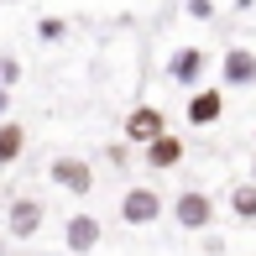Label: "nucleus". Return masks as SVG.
Wrapping results in <instances>:
<instances>
[{
    "label": "nucleus",
    "instance_id": "obj_1",
    "mask_svg": "<svg viewBox=\"0 0 256 256\" xmlns=\"http://www.w3.org/2000/svg\"><path fill=\"white\" fill-rule=\"evenodd\" d=\"M157 214H162V199H157L152 188H131L120 199V220H126V225H152Z\"/></svg>",
    "mask_w": 256,
    "mask_h": 256
},
{
    "label": "nucleus",
    "instance_id": "obj_2",
    "mask_svg": "<svg viewBox=\"0 0 256 256\" xmlns=\"http://www.w3.org/2000/svg\"><path fill=\"white\" fill-rule=\"evenodd\" d=\"M172 220H178L183 230H204L209 220H214V204H209L204 194H183V199L172 204Z\"/></svg>",
    "mask_w": 256,
    "mask_h": 256
},
{
    "label": "nucleus",
    "instance_id": "obj_3",
    "mask_svg": "<svg viewBox=\"0 0 256 256\" xmlns=\"http://www.w3.org/2000/svg\"><path fill=\"white\" fill-rule=\"evenodd\" d=\"M52 183H63V188H74V194H89L94 188V172H89V162H78V157H58L52 162Z\"/></svg>",
    "mask_w": 256,
    "mask_h": 256
},
{
    "label": "nucleus",
    "instance_id": "obj_4",
    "mask_svg": "<svg viewBox=\"0 0 256 256\" xmlns=\"http://www.w3.org/2000/svg\"><path fill=\"white\" fill-rule=\"evenodd\" d=\"M63 236H68V251L84 256V251H94V246H100V220H94V214H74Z\"/></svg>",
    "mask_w": 256,
    "mask_h": 256
},
{
    "label": "nucleus",
    "instance_id": "obj_5",
    "mask_svg": "<svg viewBox=\"0 0 256 256\" xmlns=\"http://www.w3.org/2000/svg\"><path fill=\"white\" fill-rule=\"evenodd\" d=\"M220 74H225V84H256V52L230 48L225 63H220Z\"/></svg>",
    "mask_w": 256,
    "mask_h": 256
},
{
    "label": "nucleus",
    "instance_id": "obj_6",
    "mask_svg": "<svg viewBox=\"0 0 256 256\" xmlns=\"http://www.w3.org/2000/svg\"><path fill=\"white\" fill-rule=\"evenodd\" d=\"M220 115H225V94H220V89H199V94L188 100V120L194 126H214Z\"/></svg>",
    "mask_w": 256,
    "mask_h": 256
},
{
    "label": "nucleus",
    "instance_id": "obj_7",
    "mask_svg": "<svg viewBox=\"0 0 256 256\" xmlns=\"http://www.w3.org/2000/svg\"><path fill=\"white\" fill-rule=\"evenodd\" d=\"M199 68H204V52H199V48H183V52H172L168 74H172V84H194Z\"/></svg>",
    "mask_w": 256,
    "mask_h": 256
},
{
    "label": "nucleus",
    "instance_id": "obj_8",
    "mask_svg": "<svg viewBox=\"0 0 256 256\" xmlns=\"http://www.w3.org/2000/svg\"><path fill=\"white\" fill-rule=\"evenodd\" d=\"M37 225H42V204H32V199L10 204V236H32Z\"/></svg>",
    "mask_w": 256,
    "mask_h": 256
},
{
    "label": "nucleus",
    "instance_id": "obj_9",
    "mask_svg": "<svg viewBox=\"0 0 256 256\" xmlns=\"http://www.w3.org/2000/svg\"><path fill=\"white\" fill-rule=\"evenodd\" d=\"M126 136L146 146V142H152V136H162V115H157V110H136L131 120H126Z\"/></svg>",
    "mask_w": 256,
    "mask_h": 256
},
{
    "label": "nucleus",
    "instance_id": "obj_10",
    "mask_svg": "<svg viewBox=\"0 0 256 256\" xmlns=\"http://www.w3.org/2000/svg\"><path fill=\"white\" fill-rule=\"evenodd\" d=\"M146 162H152V168H172V162H183V142H172V136H152V142H146Z\"/></svg>",
    "mask_w": 256,
    "mask_h": 256
},
{
    "label": "nucleus",
    "instance_id": "obj_11",
    "mask_svg": "<svg viewBox=\"0 0 256 256\" xmlns=\"http://www.w3.org/2000/svg\"><path fill=\"white\" fill-rule=\"evenodd\" d=\"M21 146H26V131L16 120H0V168H10L21 157Z\"/></svg>",
    "mask_w": 256,
    "mask_h": 256
},
{
    "label": "nucleus",
    "instance_id": "obj_12",
    "mask_svg": "<svg viewBox=\"0 0 256 256\" xmlns=\"http://www.w3.org/2000/svg\"><path fill=\"white\" fill-rule=\"evenodd\" d=\"M230 209H236L240 220H256V183H240V188L230 194Z\"/></svg>",
    "mask_w": 256,
    "mask_h": 256
},
{
    "label": "nucleus",
    "instance_id": "obj_13",
    "mask_svg": "<svg viewBox=\"0 0 256 256\" xmlns=\"http://www.w3.org/2000/svg\"><path fill=\"white\" fill-rule=\"evenodd\" d=\"M16 74H21V68H16V58H0V89H6V84H16Z\"/></svg>",
    "mask_w": 256,
    "mask_h": 256
},
{
    "label": "nucleus",
    "instance_id": "obj_14",
    "mask_svg": "<svg viewBox=\"0 0 256 256\" xmlns=\"http://www.w3.org/2000/svg\"><path fill=\"white\" fill-rule=\"evenodd\" d=\"M0 115H6V89H0Z\"/></svg>",
    "mask_w": 256,
    "mask_h": 256
},
{
    "label": "nucleus",
    "instance_id": "obj_15",
    "mask_svg": "<svg viewBox=\"0 0 256 256\" xmlns=\"http://www.w3.org/2000/svg\"><path fill=\"white\" fill-rule=\"evenodd\" d=\"M251 183H256V172H251Z\"/></svg>",
    "mask_w": 256,
    "mask_h": 256
}]
</instances>
